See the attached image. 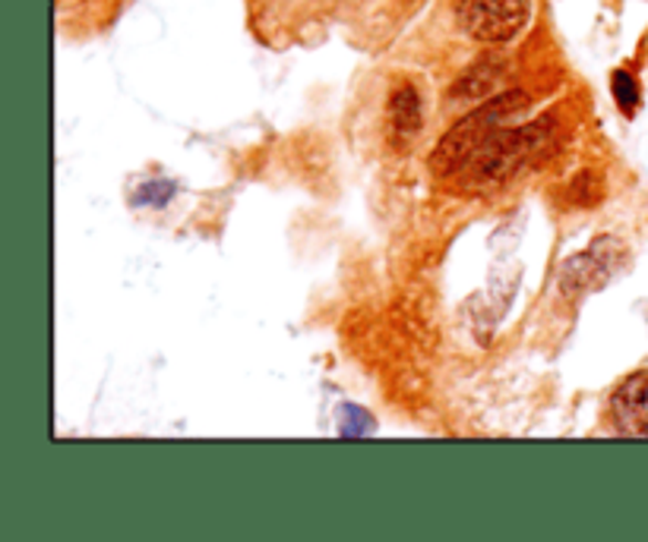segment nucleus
<instances>
[{"label":"nucleus","instance_id":"nucleus-6","mask_svg":"<svg viewBox=\"0 0 648 542\" xmlns=\"http://www.w3.org/2000/svg\"><path fill=\"white\" fill-rule=\"evenodd\" d=\"M386 120H389V136H393V146L399 149H408L415 142V136L421 132V98L411 83H403V86L393 88L389 95V105H386Z\"/></svg>","mask_w":648,"mask_h":542},{"label":"nucleus","instance_id":"nucleus-5","mask_svg":"<svg viewBox=\"0 0 648 542\" xmlns=\"http://www.w3.org/2000/svg\"><path fill=\"white\" fill-rule=\"evenodd\" d=\"M610 413L617 433L633 438H648V369L626 375L610 394Z\"/></svg>","mask_w":648,"mask_h":542},{"label":"nucleus","instance_id":"nucleus-8","mask_svg":"<svg viewBox=\"0 0 648 542\" xmlns=\"http://www.w3.org/2000/svg\"><path fill=\"white\" fill-rule=\"evenodd\" d=\"M610 86H614V102L620 105L624 114L633 117V110L639 108V83H636V76L626 73V70H614Z\"/></svg>","mask_w":648,"mask_h":542},{"label":"nucleus","instance_id":"nucleus-9","mask_svg":"<svg viewBox=\"0 0 648 542\" xmlns=\"http://www.w3.org/2000/svg\"><path fill=\"white\" fill-rule=\"evenodd\" d=\"M143 193L134 195L136 205H156L161 209L171 195H175V183H168V180H156V183H146V187H139Z\"/></svg>","mask_w":648,"mask_h":542},{"label":"nucleus","instance_id":"nucleus-1","mask_svg":"<svg viewBox=\"0 0 648 542\" xmlns=\"http://www.w3.org/2000/svg\"><path fill=\"white\" fill-rule=\"evenodd\" d=\"M529 105V95L519 92V88H510V92H500L493 95L491 102H484L478 110H471L469 117H462L452 130L443 136V142L437 146L433 152V171L437 174H456L469 164L474 152L484 146V139L491 136L500 120L513 110L525 108Z\"/></svg>","mask_w":648,"mask_h":542},{"label":"nucleus","instance_id":"nucleus-7","mask_svg":"<svg viewBox=\"0 0 648 542\" xmlns=\"http://www.w3.org/2000/svg\"><path fill=\"white\" fill-rule=\"evenodd\" d=\"M374 433V416L355 407V404H342L338 407V435L342 438H360V435Z\"/></svg>","mask_w":648,"mask_h":542},{"label":"nucleus","instance_id":"nucleus-3","mask_svg":"<svg viewBox=\"0 0 648 542\" xmlns=\"http://www.w3.org/2000/svg\"><path fill=\"white\" fill-rule=\"evenodd\" d=\"M459 22L474 42H510L529 22V0H462Z\"/></svg>","mask_w":648,"mask_h":542},{"label":"nucleus","instance_id":"nucleus-2","mask_svg":"<svg viewBox=\"0 0 648 542\" xmlns=\"http://www.w3.org/2000/svg\"><path fill=\"white\" fill-rule=\"evenodd\" d=\"M547 139H551V117H541L537 124L519 127V130L497 127L469 164H474L481 180H500V177L513 174L519 164H525Z\"/></svg>","mask_w":648,"mask_h":542},{"label":"nucleus","instance_id":"nucleus-4","mask_svg":"<svg viewBox=\"0 0 648 542\" xmlns=\"http://www.w3.org/2000/svg\"><path fill=\"white\" fill-rule=\"evenodd\" d=\"M624 262V249L614 243V237H598V243L585 253L563 265L560 272V287L566 297H579L588 290H598L604 281L614 278L617 265Z\"/></svg>","mask_w":648,"mask_h":542}]
</instances>
